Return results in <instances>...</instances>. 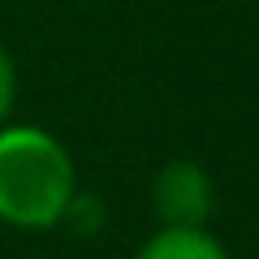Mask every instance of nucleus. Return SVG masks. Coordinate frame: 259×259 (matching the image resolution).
Returning a JSON list of instances; mask_svg holds the SVG:
<instances>
[{"instance_id":"nucleus-1","label":"nucleus","mask_w":259,"mask_h":259,"mask_svg":"<svg viewBox=\"0 0 259 259\" xmlns=\"http://www.w3.org/2000/svg\"><path fill=\"white\" fill-rule=\"evenodd\" d=\"M78 199V164L61 139L30 121L0 125V225L48 233Z\"/></svg>"},{"instance_id":"nucleus-2","label":"nucleus","mask_w":259,"mask_h":259,"mask_svg":"<svg viewBox=\"0 0 259 259\" xmlns=\"http://www.w3.org/2000/svg\"><path fill=\"white\" fill-rule=\"evenodd\" d=\"M151 207L160 225H182V229H207L216 207V186L199 160H168L151 177Z\"/></svg>"},{"instance_id":"nucleus-3","label":"nucleus","mask_w":259,"mask_h":259,"mask_svg":"<svg viewBox=\"0 0 259 259\" xmlns=\"http://www.w3.org/2000/svg\"><path fill=\"white\" fill-rule=\"evenodd\" d=\"M134 259H229L225 242L212 229H182V225H160Z\"/></svg>"},{"instance_id":"nucleus-4","label":"nucleus","mask_w":259,"mask_h":259,"mask_svg":"<svg viewBox=\"0 0 259 259\" xmlns=\"http://www.w3.org/2000/svg\"><path fill=\"white\" fill-rule=\"evenodd\" d=\"M13 104H18V65H13L9 48L0 44V125L13 121Z\"/></svg>"}]
</instances>
